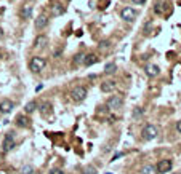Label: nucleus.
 Listing matches in <instances>:
<instances>
[{"label":"nucleus","instance_id":"nucleus-1","mask_svg":"<svg viewBox=\"0 0 181 174\" xmlns=\"http://www.w3.org/2000/svg\"><path fill=\"white\" fill-rule=\"evenodd\" d=\"M88 91L85 86H75L72 91H71V99L74 101V102H82V101L87 97Z\"/></svg>","mask_w":181,"mask_h":174},{"label":"nucleus","instance_id":"nucleus-2","mask_svg":"<svg viewBox=\"0 0 181 174\" xmlns=\"http://www.w3.org/2000/svg\"><path fill=\"white\" fill-rule=\"evenodd\" d=\"M16 147V136L13 131L7 133L5 134V139H3V152H11Z\"/></svg>","mask_w":181,"mask_h":174},{"label":"nucleus","instance_id":"nucleus-3","mask_svg":"<svg viewBox=\"0 0 181 174\" xmlns=\"http://www.w3.org/2000/svg\"><path fill=\"white\" fill-rule=\"evenodd\" d=\"M141 134H143V139L144 141H152V139L157 137V128L154 125H148V126L143 128Z\"/></svg>","mask_w":181,"mask_h":174},{"label":"nucleus","instance_id":"nucleus-4","mask_svg":"<svg viewBox=\"0 0 181 174\" xmlns=\"http://www.w3.org/2000/svg\"><path fill=\"white\" fill-rule=\"evenodd\" d=\"M45 66H46L45 59H42V58H39V56L32 58V59H31V62H29V67H31V70H32V72H40V70H43V69H45Z\"/></svg>","mask_w":181,"mask_h":174},{"label":"nucleus","instance_id":"nucleus-5","mask_svg":"<svg viewBox=\"0 0 181 174\" xmlns=\"http://www.w3.org/2000/svg\"><path fill=\"white\" fill-rule=\"evenodd\" d=\"M171 166H173V161L168 160V158H164V160H160V161L157 163L156 169H157V172H159V174H164V172L171 171Z\"/></svg>","mask_w":181,"mask_h":174},{"label":"nucleus","instance_id":"nucleus-6","mask_svg":"<svg viewBox=\"0 0 181 174\" xmlns=\"http://www.w3.org/2000/svg\"><path fill=\"white\" fill-rule=\"evenodd\" d=\"M120 16H122L123 21H128V23H130V21H133V19L138 16V11L133 10V8H130V6H125V8H122Z\"/></svg>","mask_w":181,"mask_h":174},{"label":"nucleus","instance_id":"nucleus-7","mask_svg":"<svg viewBox=\"0 0 181 174\" xmlns=\"http://www.w3.org/2000/svg\"><path fill=\"white\" fill-rule=\"evenodd\" d=\"M122 104H123V99L120 96H111L108 99V107L111 110H117V109H120Z\"/></svg>","mask_w":181,"mask_h":174},{"label":"nucleus","instance_id":"nucleus-8","mask_svg":"<svg viewBox=\"0 0 181 174\" xmlns=\"http://www.w3.org/2000/svg\"><path fill=\"white\" fill-rule=\"evenodd\" d=\"M13 109H15V104L10 99H3L2 102H0V114H11Z\"/></svg>","mask_w":181,"mask_h":174},{"label":"nucleus","instance_id":"nucleus-9","mask_svg":"<svg viewBox=\"0 0 181 174\" xmlns=\"http://www.w3.org/2000/svg\"><path fill=\"white\" fill-rule=\"evenodd\" d=\"M117 88V83L114 80H106L101 83V91L103 93H112V91H116Z\"/></svg>","mask_w":181,"mask_h":174},{"label":"nucleus","instance_id":"nucleus-10","mask_svg":"<svg viewBox=\"0 0 181 174\" xmlns=\"http://www.w3.org/2000/svg\"><path fill=\"white\" fill-rule=\"evenodd\" d=\"M31 14H32V5H31V3H24V5L21 6V11H20L21 19H24V21L29 19Z\"/></svg>","mask_w":181,"mask_h":174},{"label":"nucleus","instance_id":"nucleus-11","mask_svg":"<svg viewBox=\"0 0 181 174\" xmlns=\"http://www.w3.org/2000/svg\"><path fill=\"white\" fill-rule=\"evenodd\" d=\"M160 74V69L159 66H156V64H149V66H146V75L151 77V78H154Z\"/></svg>","mask_w":181,"mask_h":174},{"label":"nucleus","instance_id":"nucleus-12","mask_svg":"<svg viewBox=\"0 0 181 174\" xmlns=\"http://www.w3.org/2000/svg\"><path fill=\"white\" fill-rule=\"evenodd\" d=\"M46 24H48V18H46L45 14H40V16L35 19V29L42 31L43 27H46Z\"/></svg>","mask_w":181,"mask_h":174},{"label":"nucleus","instance_id":"nucleus-13","mask_svg":"<svg viewBox=\"0 0 181 174\" xmlns=\"http://www.w3.org/2000/svg\"><path fill=\"white\" fill-rule=\"evenodd\" d=\"M46 43H48V39L40 34V35H37L35 40H34V48H42V47H45Z\"/></svg>","mask_w":181,"mask_h":174},{"label":"nucleus","instance_id":"nucleus-14","mask_svg":"<svg viewBox=\"0 0 181 174\" xmlns=\"http://www.w3.org/2000/svg\"><path fill=\"white\" fill-rule=\"evenodd\" d=\"M16 125L21 126V128H27V126H31V120L26 115H18L16 117Z\"/></svg>","mask_w":181,"mask_h":174},{"label":"nucleus","instance_id":"nucleus-15","mask_svg":"<svg viewBox=\"0 0 181 174\" xmlns=\"http://www.w3.org/2000/svg\"><path fill=\"white\" fill-rule=\"evenodd\" d=\"M64 6L61 5V3H55L53 6H51V14L53 16H61V14H64Z\"/></svg>","mask_w":181,"mask_h":174},{"label":"nucleus","instance_id":"nucleus-16","mask_svg":"<svg viewBox=\"0 0 181 174\" xmlns=\"http://www.w3.org/2000/svg\"><path fill=\"white\" fill-rule=\"evenodd\" d=\"M95 62H98V56L96 54H88V56H85V61H83V66H93Z\"/></svg>","mask_w":181,"mask_h":174},{"label":"nucleus","instance_id":"nucleus-17","mask_svg":"<svg viewBox=\"0 0 181 174\" xmlns=\"http://www.w3.org/2000/svg\"><path fill=\"white\" fill-rule=\"evenodd\" d=\"M116 70H117V64L116 62H108L106 66H104V72H106V74H114Z\"/></svg>","mask_w":181,"mask_h":174},{"label":"nucleus","instance_id":"nucleus-18","mask_svg":"<svg viewBox=\"0 0 181 174\" xmlns=\"http://www.w3.org/2000/svg\"><path fill=\"white\" fill-rule=\"evenodd\" d=\"M141 174H157V169H156V166H152V164H146V166L141 169Z\"/></svg>","mask_w":181,"mask_h":174},{"label":"nucleus","instance_id":"nucleus-19","mask_svg":"<svg viewBox=\"0 0 181 174\" xmlns=\"http://www.w3.org/2000/svg\"><path fill=\"white\" fill-rule=\"evenodd\" d=\"M24 109H26L27 114H32V112H35V109H37V102H35V101H29Z\"/></svg>","mask_w":181,"mask_h":174},{"label":"nucleus","instance_id":"nucleus-20","mask_svg":"<svg viewBox=\"0 0 181 174\" xmlns=\"http://www.w3.org/2000/svg\"><path fill=\"white\" fill-rule=\"evenodd\" d=\"M83 61H85V54H75L74 66H80V64H83Z\"/></svg>","mask_w":181,"mask_h":174},{"label":"nucleus","instance_id":"nucleus-21","mask_svg":"<svg viewBox=\"0 0 181 174\" xmlns=\"http://www.w3.org/2000/svg\"><path fill=\"white\" fill-rule=\"evenodd\" d=\"M109 45H111L109 42H101V43H99V47H98V48H99L101 51H106V50H109Z\"/></svg>","mask_w":181,"mask_h":174},{"label":"nucleus","instance_id":"nucleus-22","mask_svg":"<svg viewBox=\"0 0 181 174\" xmlns=\"http://www.w3.org/2000/svg\"><path fill=\"white\" fill-rule=\"evenodd\" d=\"M32 166H24L23 169H21V174H32Z\"/></svg>","mask_w":181,"mask_h":174},{"label":"nucleus","instance_id":"nucleus-23","mask_svg":"<svg viewBox=\"0 0 181 174\" xmlns=\"http://www.w3.org/2000/svg\"><path fill=\"white\" fill-rule=\"evenodd\" d=\"M141 115H143V109L136 107L135 110H133V117H135V118H138V117H141Z\"/></svg>","mask_w":181,"mask_h":174},{"label":"nucleus","instance_id":"nucleus-24","mask_svg":"<svg viewBox=\"0 0 181 174\" xmlns=\"http://www.w3.org/2000/svg\"><path fill=\"white\" fill-rule=\"evenodd\" d=\"M50 107H51V106H50L48 102H46V104H42V107H40L42 114H43V112H50Z\"/></svg>","mask_w":181,"mask_h":174},{"label":"nucleus","instance_id":"nucleus-25","mask_svg":"<svg viewBox=\"0 0 181 174\" xmlns=\"http://www.w3.org/2000/svg\"><path fill=\"white\" fill-rule=\"evenodd\" d=\"M50 174H64L61 169H58V168H53L51 171H50Z\"/></svg>","mask_w":181,"mask_h":174},{"label":"nucleus","instance_id":"nucleus-26","mask_svg":"<svg viewBox=\"0 0 181 174\" xmlns=\"http://www.w3.org/2000/svg\"><path fill=\"white\" fill-rule=\"evenodd\" d=\"M119 157H123V153H122V152H119V153H116V155H114V157H112V160H111V161H116V160H117Z\"/></svg>","mask_w":181,"mask_h":174},{"label":"nucleus","instance_id":"nucleus-27","mask_svg":"<svg viewBox=\"0 0 181 174\" xmlns=\"http://www.w3.org/2000/svg\"><path fill=\"white\" fill-rule=\"evenodd\" d=\"M87 174H96V168H87Z\"/></svg>","mask_w":181,"mask_h":174},{"label":"nucleus","instance_id":"nucleus-28","mask_svg":"<svg viewBox=\"0 0 181 174\" xmlns=\"http://www.w3.org/2000/svg\"><path fill=\"white\" fill-rule=\"evenodd\" d=\"M131 2H133V3H136V5H141V3H144L146 0H131Z\"/></svg>","mask_w":181,"mask_h":174},{"label":"nucleus","instance_id":"nucleus-29","mask_svg":"<svg viewBox=\"0 0 181 174\" xmlns=\"http://www.w3.org/2000/svg\"><path fill=\"white\" fill-rule=\"evenodd\" d=\"M176 131H178V133H181V120L176 123Z\"/></svg>","mask_w":181,"mask_h":174},{"label":"nucleus","instance_id":"nucleus-30","mask_svg":"<svg viewBox=\"0 0 181 174\" xmlns=\"http://www.w3.org/2000/svg\"><path fill=\"white\" fill-rule=\"evenodd\" d=\"M2 37H3V29L0 27V39H2Z\"/></svg>","mask_w":181,"mask_h":174},{"label":"nucleus","instance_id":"nucleus-31","mask_svg":"<svg viewBox=\"0 0 181 174\" xmlns=\"http://www.w3.org/2000/svg\"><path fill=\"white\" fill-rule=\"evenodd\" d=\"M175 174H181V172H175Z\"/></svg>","mask_w":181,"mask_h":174}]
</instances>
